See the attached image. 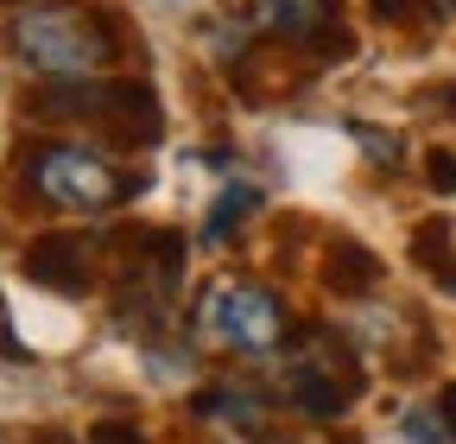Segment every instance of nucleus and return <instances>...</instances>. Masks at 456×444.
Returning <instances> with one entry per match:
<instances>
[{"instance_id":"f257e3e1","label":"nucleus","mask_w":456,"mask_h":444,"mask_svg":"<svg viewBox=\"0 0 456 444\" xmlns=\"http://www.w3.org/2000/svg\"><path fill=\"white\" fill-rule=\"evenodd\" d=\"M7 45L20 51V64H32L45 83H95L114 58H121L114 26L102 13H89V7H70V0L26 7L7 26Z\"/></svg>"},{"instance_id":"f03ea898","label":"nucleus","mask_w":456,"mask_h":444,"mask_svg":"<svg viewBox=\"0 0 456 444\" xmlns=\"http://www.w3.org/2000/svg\"><path fill=\"white\" fill-rule=\"evenodd\" d=\"M26 185L57 210H114V203L146 191L140 172H121V165H108L102 152L64 146V140H45V146L26 152Z\"/></svg>"},{"instance_id":"7ed1b4c3","label":"nucleus","mask_w":456,"mask_h":444,"mask_svg":"<svg viewBox=\"0 0 456 444\" xmlns=\"http://www.w3.org/2000/svg\"><path fill=\"white\" fill-rule=\"evenodd\" d=\"M285 394L311 419H336L362 394V368H355L349 343H342L336 330H305L292 343V362H285Z\"/></svg>"},{"instance_id":"20e7f679","label":"nucleus","mask_w":456,"mask_h":444,"mask_svg":"<svg viewBox=\"0 0 456 444\" xmlns=\"http://www.w3.org/2000/svg\"><path fill=\"white\" fill-rule=\"evenodd\" d=\"M203 324H209L216 343L248 349V356H260V349H273V343L285 337V311H279V299L260 292V286H222V292L209 299Z\"/></svg>"},{"instance_id":"39448f33","label":"nucleus","mask_w":456,"mask_h":444,"mask_svg":"<svg viewBox=\"0 0 456 444\" xmlns=\"http://www.w3.org/2000/svg\"><path fill=\"white\" fill-rule=\"evenodd\" d=\"M260 26L305 45L311 58H349V26H342V0H260Z\"/></svg>"},{"instance_id":"423d86ee","label":"nucleus","mask_w":456,"mask_h":444,"mask_svg":"<svg viewBox=\"0 0 456 444\" xmlns=\"http://www.w3.org/2000/svg\"><path fill=\"white\" fill-rule=\"evenodd\" d=\"M26 280L45 286V292H64V299H83L95 286V260H89V242L70 235V229H51L38 242H26Z\"/></svg>"},{"instance_id":"0eeeda50","label":"nucleus","mask_w":456,"mask_h":444,"mask_svg":"<svg viewBox=\"0 0 456 444\" xmlns=\"http://www.w3.org/2000/svg\"><path fill=\"white\" fill-rule=\"evenodd\" d=\"M374 280H380V260H374L362 242L342 235V242L330 248V260H323V286H330V292H342V299H355V292H368Z\"/></svg>"},{"instance_id":"6e6552de","label":"nucleus","mask_w":456,"mask_h":444,"mask_svg":"<svg viewBox=\"0 0 456 444\" xmlns=\"http://www.w3.org/2000/svg\"><path fill=\"white\" fill-rule=\"evenodd\" d=\"M197 413L203 419H241V425H260L266 419V400L254 394V387H209V394H197Z\"/></svg>"},{"instance_id":"1a4fd4ad","label":"nucleus","mask_w":456,"mask_h":444,"mask_svg":"<svg viewBox=\"0 0 456 444\" xmlns=\"http://www.w3.org/2000/svg\"><path fill=\"white\" fill-rule=\"evenodd\" d=\"M254 210H260V191H254V185H228V191L216 197V210H209V229H203V235H209V242H228V235H235V222L254 216Z\"/></svg>"},{"instance_id":"9d476101","label":"nucleus","mask_w":456,"mask_h":444,"mask_svg":"<svg viewBox=\"0 0 456 444\" xmlns=\"http://www.w3.org/2000/svg\"><path fill=\"white\" fill-rule=\"evenodd\" d=\"M412 260L431 267V273H450V222H425L412 235Z\"/></svg>"},{"instance_id":"9b49d317","label":"nucleus","mask_w":456,"mask_h":444,"mask_svg":"<svg viewBox=\"0 0 456 444\" xmlns=\"http://www.w3.org/2000/svg\"><path fill=\"white\" fill-rule=\"evenodd\" d=\"M349 134H355V140H362V146H368L380 165H399V140H393V134H374L368 121H349Z\"/></svg>"},{"instance_id":"f8f14e48","label":"nucleus","mask_w":456,"mask_h":444,"mask_svg":"<svg viewBox=\"0 0 456 444\" xmlns=\"http://www.w3.org/2000/svg\"><path fill=\"white\" fill-rule=\"evenodd\" d=\"M406 438L412 444H444L450 425H437V413H406Z\"/></svg>"},{"instance_id":"ddd939ff","label":"nucleus","mask_w":456,"mask_h":444,"mask_svg":"<svg viewBox=\"0 0 456 444\" xmlns=\"http://www.w3.org/2000/svg\"><path fill=\"white\" fill-rule=\"evenodd\" d=\"M89 444H146V438H140V425L108 419V425H95V432H89Z\"/></svg>"},{"instance_id":"4468645a","label":"nucleus","mask_w":456,"mask_h":444,"mask_svg":"<svg viewBox=\"0 0 456 444\" xmlns=\"http://www.w3.org/2000/svg\"><path fill=\"white\" fill-rule=\"evenodd\" d=\"M425 165H431V185H437V191H456V159H450V152H431Z\"/></svg>"},{"instance_id":"2eb2a0df","label":"nucleus","mask_w":456,"mask_h":444,"mask_svg":"<svg viewBox=\"0 0 456 444\" xmlns=\"http://www.w3.org/2000/svg\"><path fill=\"white\" fill-rule=\"evenodd\" d=\"M444 419H450V432H456V387L444 394Z\"/></svg>"},{"instance_id":"dca6fc26","label":"nucleus","mask_w":456,"mask_h":444,"mask_svg":"<svg viewBox=\"0 0 456 444\" xmlns=\"http://www.w3.org/2000/svg\"><path fill=\"white\" fill-rule=\"evenodd\" d=\"M0 444H7V438H0Z\"/></svg>"}]
</instances>
